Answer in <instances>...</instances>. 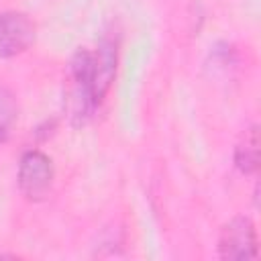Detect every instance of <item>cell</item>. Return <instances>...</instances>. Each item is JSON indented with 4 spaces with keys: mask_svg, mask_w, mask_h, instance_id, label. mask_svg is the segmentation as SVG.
Returning <instances> with one entry per match:
<instances>
[{
    "mask_svg": "<svg viewBox=\"0 0 261 261\" xmlns=\"http://www.w3.org/2000/svg\"><path fill=\"white\" fill-rule=\"evenodd\" d=\"M53 161L43 151L31 149L20 157L18 188L29 200H43L53 186Z\"/></svg>",
    "mask_w": 261,
    "mask_h": 261,
    "instance_id": "cell-1",
    "label": "cell"
},
{
    "mask_svg": "<svg viewBox=\"0 0 261 261\" xmlns=\"http://www.w3.org/2000/svg\"><path fill=\"white\" fill-rule=\"evenodd\" d=\"M69 108L71 116L82 120L84 116L90 114L94 102L92 94V51L88 49H77L75 55L69 61Z\"/></svg>",
    "mask_w": 261,
    "mask_h": 261,
    "instance_id": "cell-2",
    "label": "cell"
},
{
    "mask_svg": "<svg viewBox=\"0 0 261 261\" xmlns=\"http://www.w3.org/2000/svg\"><path fill=\"white\" fill-rule=\"evenodd\" d=\"M218 255L222 259H255L257 257V230L251 218L237 216L226 222L218 239Z\"/></svg>",
    "mask_w": 261,
    "mask_h": 261,
    "instance_id": "cell-3",
    "label": "cell"
},
{
    "mask_svg": "<svg viewBox=\"0 0 261 261\" xmlns=\"http://www.w3.org/2000/svg\"><path fill=\"white\" fill-rule=\"evenodd\" d=\"M35 41V22L24 12L0 14V57L8 59L27 51Z\"/></svg>",
    "mask_w": 261,
    "mask_h": 261,
    "instance_id": "cell-4",
    "label": "cell"
},
{
    "mask_svg": "<svg viewBox=\"0 0 261 261\" xmlns=\"http://www.w3.org/2000/svg\"><path fill=\"white\" fill-rule=\"evenodd\" d=\"M116 73V41L104 37L98 43V49L92 51V94L94 102L100 104L108 94Z\"/></svg>",
    "mask_w": 261,
    "mask_h": 261,
    "instance_id": "cell-5",
    "label": "cell"
},
{
    "mask_svg": "<svg viewBox=\"0 0 261 261\" xmlns=\"http://www.w3.org/2000/svg\"><path fill=\"white\" fill-rule=\"evenodd\" d=\"M234 165L243 173H255L259 167V130L253 124L245 130L241 143L234 149Z\"/></svg>",
    "mask_w": 261,
    "mask_h": 261,
    "instance_id": "cell-6",
    "label": "cell"
},
{
    "mask_svg": "<svg viewBox=\"0 0 261 261\" xmlns=\"http://www.w3.org/2000/svg\"><path fill=\"white\" fill-rule=\"evenodd\" d=\"M16 114H18V106H16L12 92L0 86V143L6 141V137L10 135L16 122Z\"/></svg>",
    "mask_w": 261,
    "mask_h": 261,
    "instance_id": "cell-7",
    "label": "cell"
}]
</instances>
